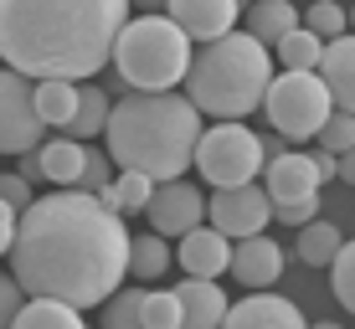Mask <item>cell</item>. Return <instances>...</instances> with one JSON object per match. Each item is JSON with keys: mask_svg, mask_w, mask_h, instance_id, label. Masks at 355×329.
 Wrapping results in <instances>:
<instances>
[{"mask_svg": "<svg viewBox=\"0 0 355 329\" xmlns=\"http://www.w3.org/2000/svg\"><path fill=\"white\" fill-rule=\"evenodd\" d=\"M134 237L124 216L88 190H52L21 216V237L10 247V273L31 299H62L72 309H93L119 294L129 278Z\"/></svg>", "mask_w": 355, "mask_h": 329, "instance_id": "obj_1", "label": "cell"}, {"mask_svg": "<svg viewBox=\"0 0 355 329\" xmlns=\"http://www.w3.org/2000/svg\"><path fill=\"white\" fill-rule=\"evenodd\" d=\"M134 0H0L6 67L36 82H83L114 62Z\"/></svg>", "mask_w": 355, "mask_h": 329, "instance_id": "obj_2", "label": "cell"}, {"mask_svg": "<svg viewBox=\"0 0 355 329\" xmlns=\"http://www.w3.org/2000/svg\"><path fill=\"white\" fill-rule=\"evenodd\" d=\"M201 108L180 93H124L108 118V160L119 170H139L155 186L180 180V170L196 165L201 144Z\"/></svg>", "mask_w": 355, "mask_h": 329, "instance_id": "obj_3", "label": "cell"}, {"mask_svg": "<svg viewBox=\"0 0 355 329\" xmlns=\"http://www.w3.org/2000/svg\"><path fill=\"white\" fill-rule=\"evenodd\" d=\"M268 88H273V57L252 31H227L222 42H206L186 78V98L211 118L258 114L268 103Z\"/></svg>", "mask_w": 355, "mask_h": 329, "instance_id": "obj_4", "label": "cell"}, {"mask_svg": "<svg viewBox=\"0 0 355 329\" xmlns=\"http://www.w3.org/2000/svg\"><path fill=\"white\" fill-rule=\"evenodd\" d=\"M191 36L170 16H139L129 21L114 52L119 82H129V93H175L180 78H191Z\"/></svg>", "mask_w": 355, "mask_h": 329, "instance_id": "obj_5", "label": "cell"}, {"mask_svg": "<svg viewBox=\"0 0 355 329\" xmlns=\"http://www.w3.org/2000/svg\"><path fill=\"white\" fill-rule=\"evenodd\" d=\"M268 124L273 134H284V139H320L329 114H335V93H329V82L320 72H284V78H273V88H268V103H263Z\"/></svg>", "mask_w": 355, "mask_h": 329, "instance_id": "obj_6", "label": "cell"}, {"mask_svg": "<svg viewBox=\"0 0 355 329\" xmlns=\"http://www.w3.org/2000/svg\"><path fill=\"white\" fill-rule=\"evenodd\" d=\"M196 170L211 190H232V186H252L258 170H268L263 154V134H252L248 124H211L196 144Z\"/></svg>", "mask_w": 355, "mask_h": 329, "instance_id": "obj_7", "label": "cell"}, {"mask_svg": "<svg viewBox=\"0 0 355 329\" xmlns=\"http://www.w3.org/2000/svg\"><path fill=\"white\" fill-rule=\"evenodd\" d=\"M46 118L36 108V78L6 67L0 78V150L6 154H36L42 150Z\"/></svg>", "mask_w": 355, "mask_h": 329, "instance_id": "obj_8", "label": "cell"}, {"mask_svg": "<svg viewBox=\"0 0 355 329\" xmlns=\"http://www.w3.org/2000/svg\"><path fill=\"white\" fill-rule=\"evenodd\" d=\"M216 231H227L232 242L242 237H263V226L273 222V196H268V186H232V190H216L211 196V216H206Z\"/></svg>", "mask_w": 355, "mask_h": 329, "instance_id": "obj_9", "label": "cell"}, {"mask_svg": "<svg viewBox=\"0 0 355 329\" xmlns=\"http://www.w3.org/2000/svg\"><path fill=\"white\" fill-rule=\"evenodd\" d=\"M144 216H150V231H160V237H186V231L206 226L211 201L191 180H165V186H155V201H150Z\"/></svg>", "mask_w": 355, "mask_h": 329, "instance_id": "obj_10", "label": "cell"}, {"mask_svg": "<svg viewBox=\"0 0 355 329\" xmlns=\"http://www.w3.org/2000/svg\"><path fill=\"white\" fill-rule=\"evenodd\" d=\"M232 247H237V242L206 222V226H196V231L180 237L175 258L186 267V278H222V273H232Z\"/></svg>", "mask_w": 355, "mask_h": 329, "instance_id": "obj_11", "label": "cell"}, {"mask_svg": "<svg viewBox=\"0 0 355 329\" xmlns=\"http://www.w3.org/2000/svg\"><path fill=\"white\" fill-rule=\"evenodd\" d=\"M237 16H242L237 0H170V21L191 42H222L237 26Z\"/></svg>", "mask_w": 355, "mask_h": 329, "instance_id": "obj_12", "label": "cell"}, {"mask_svg": "<svg viewBox=\"0 0 355 329\" xmlns=\"http://www.w3.org/2000/svg\"><path fill=\"white\" fill-rule=\"evenodd\" d=\"M232 278H237L242 288H273L278 278H284V247H278L273 237H242L237 247H232Z\"/></svg>", "mask_w": 355, "mask_h": 329, "instance_id": "obj_13", "label": "cell"}, {"mask_svg": "<svg viewBox=\"0 0 355 329\" xmlns=\"http://www.w3.org/2000/svg\"><path fill=\"white\" fill-rule=\"evenodd\" d=\"M222 329H314V324L304 319L299 303H288L278 294H248L242 303H232Z\"/></svg>", "mask_w": 355, "mask_h": 329, "instance_id": "obj_14", "label": "cell"}, {"mask_svg": "<svg viewBox=\"0 0 355 329\" xmlns=\"http://www.w3.org/2000/svg\"><path fill=\"white\" fill-rule=\"evenodd\" d=\"M263 186L268 196H273V206H288V201H309L320 196V170H314V154H284V160H273L263 170Z\"/></svg>", "mask_w": 355, "mask_h": 329, "instance_id": "obj_15", "label": "cell"}, {"mask_svg": "<svg viewBox=\"0 0 355 329\" xmlns=\"http://www.w3.org/2000/svg\"><path fill=\"white\" fill-rule=\"evenodd\" d=\"M175 294H180V309H186V324L180 329H222L227 324L232 303H227L222 288H216V278H186Z\"/></svg>", "mask_w": 355, "mask_h": 329, "instance_id": "obj_16", "label": "cell"}, {"mask_svg": "<svg viewBox=\"0 0 355 329\" xmlns=\"http://www.w3.org/2000/svg\"><path fill=\"white\" fill-rule=\"evenodd\" d=\"M36 165H42V180H52L57 190H72L83 180V170H88V150H83V139L62 134V139L36 150Z\"/></svg>", "mask_w": 355, "mask_h": 329, "instance_id": "obj_17", "label": "cell"}, {"mask_svg": "<svg viewBox=\"0 0 355 329\" xmlns=\"http://www.w3.org/2000/svg\"><path fill=\"white\" fill-rule=\"evenodd\" d=\"M320 78L329 82V93H335V108L355 114V31H345L340 42H329V46H324Z\"/></svg>", "mask_w": 355, "mask_h": 329, "instance_id": "obj_18", "label": "cell"}, {"mask_svg": "<svg viewBox=\"0 0 355 329\" xmlns=\"http://www.w3.org/2000/svg\"><path fill=\"white\" fill-rule=\"evenodd\" d=\"M248 31L258 36V42H273L278 46L288 31H299V10H293V0H252Z\"/></svg>", "mask_w": 355, "mask_h": 329, "instance_id": "obj_19", "label": "cell"}, {"mask_svg": "<svg viewBox=\"0 0 355 329\" xmlns=\"http://www.w3.org/2000/svg\"><path fill=\"white\" fill-rule=\"evenodd\" d=\"M78 103H83V82H62V78H52V82H36V108H42V118L52 129H62L78 118Z\"/></svg>", "mask_w": 355, "mask_h": 329, "instance_id": "obj_20", "label": "cell"}, {"mask_svg": "<svg viewBox=\"0 0 355 329\" xmlns=\"http://www.w3.org/2000/svg\"><path fill=\"white\" fill-rule=\"evenodd\" d=\"M10 329H88V324H83V309H72L62 299H31Z\"/></svg>", "mask_w": 355, "mask_h": 329, "instance_id": "obj_21", "label": "cell"}, {"mask_svg": "<svg viewBox=\"0 0 355 329\" xmlns=\"http://www.w3.org/2000/svg\"><path fill=\"white\" fill-rule=\"evenodd\" d=\"M324 46H329L324 36H314L309 26H299V31H288L273 52H278V62H284V72H320Z\"/></svg>", "mask_w": 355, "mask_h": 329, "instance_id": "obj_22", "label": "cell"}, {"mask_svg": "<svg viewBox=\"0 0 355 329\" xmlns=\"http://www.w3.org/2000/svg\"><path fill=\"white\" fill-rule=\"evenodd\" d=\"M340 226L335 222H309V226H299V263H309V267H335V258H340Z\"/></svg>", "mask_w": 355, "mask_h": 329, "instance_id": "obj_23", "label": "cell"}, {"mask_svg": "<svg viewBox=\"0 0 355 329\" xmlns=\"http://www.w3.org/2000/svg\"><path fill=\"white\" fill-rule=\"evenodd\" d=\"M103 206H114L119 216L124 211H150V201H155V180L150 175H139V170H119V180L98 196Z\"/></svg>", "mask_w": 355, "mask_h": 329, "instance_id": "obj_24", "label": "cell"}, {"mask_svg": "<svg viewBox=\"0 0 355 329\" xmlns=\"http://www.w3.org/2000/svg\"><path fill=\"white\" fill-rule=\"evenodd\" d=\"M108 118H114V98L93 82H83V103H78V118L67 124L72 139H93V134H108Z\"/></svg>", "mask_w": 355, "mask_h": 329, "instance_id": "obj_25", "label": "cell"}, {"mask_svg": "<svg viewBox=\"0 0 355 329\" xmlns=\"http://www.w3.org/2000/svg\"><path fill=\"white\" fill-rule=\"evenodd\" d=\"M129 273H134V278H144V283L165 278V273H170V237H160V231H144V237H134Z\"/></svg>", "mask_w": 355, "mask_h": 329, "instance_id": "obj_26", "label": "cell"}, {"mask_svg": "<svg viewBox=\"0 0 355 329\" xmlns=\"http://www.w3.org/2000/svg\"><path fill=\"white\" fill-rule=\"evenodd\" d=\"M144 299H150V288H119V294L103 303V329H150Z\"/></svg>", "mask_w": 355, "mask_h": 329, "instance_id": "obj_27", "label": "cell"}, {"mask_svg": "<svg viewBox=\"0 0 355 329\" xmlns=\"http://www.w3.org/2000/svg\"><path fill=\"white\" fill-rule=\"evenodd\" d=\"M304 26L314 36H324V42H340L350 26V10L340 6V0H309V16H304Z\"/></svg>", "mask_w": 355, "mask_h": 329, "instance_id": "obj_28", "label": "cell"}, {"mask_svg": "<svg viewBox=\"0 0 355 329\" xmlns=\"http://www.w3.org/2000/svg\"><path fill=\"white\" fill-rule=\"evenodd\" d=\"M329 273H335L329 294L340 299V309H350V314H355V237L345 242V247H340V258H335V267H329Z\"/></svg>", "mask_w": 355, "mask_h": 329, "instance_id": "obj_29", "label": "cell"}, {"mask_svg": "<svg viewBox=\"0 0 355 329\" xmlns=\"http://www.w3.org/2000/svg\"><path fill=\"white\" fill-rule=\"evenodd\" d=\"M144 319H150V329H180V324H186L180 294H150V299H144Z\"/></svg>", "mask_w": 355, "mask_h": 329, "instance_id": "obj_30", "label": "cell"}, {"mask_svg": "<svg viewBox=\"0 0 355 329\" xmlns=\"http://www.w3.org/2000/svg\"><path fill=\"white\" fill-rule=\"evenodd\" d=\"M320 144H324V150H335V154H350L355 150V114L335 108L329 124H324V134H320Z\"/></svg>", "mask_w": 355, "mask_h": 329, "instance_id": "obj_31", "label": "cell"}, {"mask_svg": "<svg viewBox=\"0 0 355 329\" xmlns=\"http://www.w3.org/2000/svg\"><path fill=\"white\" fill-rule=\"evenodd\" d=\"M108 165H114V160H103V154H88V170H83V180H78L72 190H88V196H103V190L119 180Z\"/></svg>", "mask_w": 355, "mask_h": 329, "instance_id": "obj_32", "label": "cell"}, {"mask_svg": "<svg viewBox=\"0 0 355 329\" xmlns=\"http://www.w3.org/2000/svg\"><path fill=\"white\" fill-rule=\"evenodd\" d=\"M26 303H31V294L21 288V278H16V273H10V278H0V319H6V329L16 324V314L26 309Z\"/></svg>", "mask_w": 355, "mask_h": 329, "instance_id": "obj_33", "label": "cell"}, {"mask_svg": "<svg viewBox=\"0 0 355 329\" xmlns=\"http://www.w3.org/2000/svg\"><path fill=\"white\" fill-rule=\"evenodd\" d=\"M0 201H6V206H16V211L26 216L31 206H36V196H31V180L21 175V170H16V175H6V180H0Z\"/></svg>", "mask_w": 355, "mask_h": 329, "instance_id": "obj_34", "label": "cell"}, {"mask_svg": "<svg viewBox=\"0 0 355 329\" xmlns=\"http://www.w3.org/2000/svg\"><path fill=\"white\" fill-rule=\"evenodd\" d=\"M314 170H320V180H340V154L320 144V150H314Z\"/></svg>", "mask_w": 355, "mask_h": 329, "instance_id": "obj_35", "label": "cell"}, {"mask_svg": "<svg viewBox=\"0 0 355 329\" xmlns=\"http://www.w3.org/2000/svg\"><path fill=\"white\" fill-rule=\"evenodd\" d=\"M263 154H268V165H273V160H284V134H263Z\"/></svg>", "mask_w": 355, "mask_h": 329, "instance_id": "obj_36", "label": "cell"}, {"mask_svg": "<svg viewBox=\"0 0 355 329\" xmlns=\"http://www.w3.org/2000/svg\"><path fill=\"white\" fill-rule=\"evenodd\" d=\"M340 180H345V186H355V150L340 154Z\"/></svg>", "mask_w": 355, "mask_h": 329, "instance_id": "obj_37", "label": "cell"}, {"mask_svg": "<svg viewBox=\"0 0 355 329\" xmlns=\"http://www.w3.org/2000/svg\"><path fill=\"white\" fill-rule=\"evenodd\" d=\"M139 10H150V16H160V6H170V0H134Z\"/></svg>", "mask_w": 355, "mask_h": 329, "instance_id": "obj_38", "label": "cell"}, {"mask_svg": "<svg viewBox=\"0 0 355 329\" xmlns=\"http://www.w3.org/2000/svg\"><path fill=\"white\" fill-rule=\"evenodd\" d=\"M314 329H340V324H314Z\"/></svg>", "mask_w": 355, "mask_h": 329, "instance_id": "obj_39", "label": "cell"}, {"mask_svg": "<svg viewBox=\"0 0 355 329\" xmlns=\"http://www.w3.org/2000/svg\"><path fill=\"white\" fill-rule=\"evenodd\" d=\"M350 31H355V6H350Z\"/></svg>", "mask_w": 355, "mask_h": 329, "instance_id": "obj_40", "label": "cell"}]
</instances>
